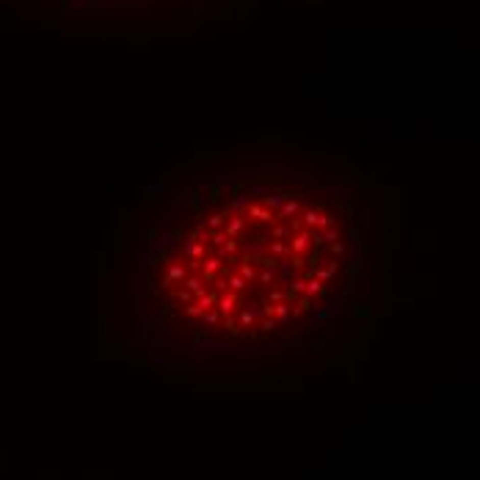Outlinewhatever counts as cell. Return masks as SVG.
<instances>
[{
    "mask_svg": "<svg viewBox=\"0 0 480 480\" xmlns=\"http://www.w3.org/2000/svg\"><path fill=\"white\" fill-rule=\"evenodd\" d=\"M69 6L86 11V14H130V11L160 9L174 0H66Z\"/></svg>",
    "mask_w": 480,
    "mask_h": 480,
    "instance_id": "obj_2",
    "label": "cell"
},
{
    "mask_svg": "<svg viewBox=\"0 0 480 480\" xmlns=\"http://www.w3.org/2000/svg\"><path fill=\"white\" fill-rule=\"evenodd\" d=\"M350 260V213L326 177L226 168L168 199L146 232L141 285L207 334L270 337L320 312Z\"/></svg>",
    "mask_w": 480,
    "mask_h": 480,
    "instance_id": "obj_1",
    "label": "cell"
}]
</instances>
